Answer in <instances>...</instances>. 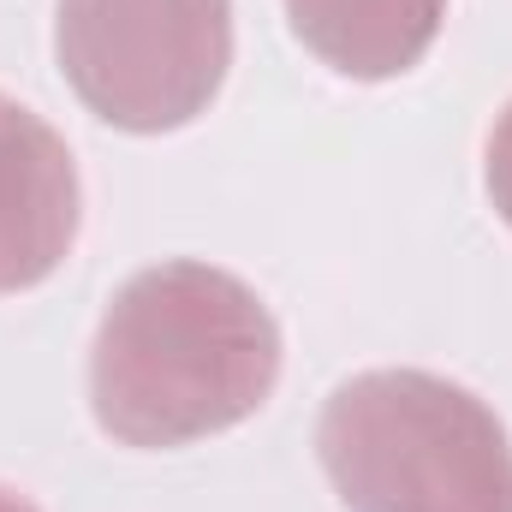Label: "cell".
Instances as JSON below:
<instances>
[{
    "mask_svg": "<svg viewBox=\"0 0 512 512\" xmlns=\"http://www.w3.org/2000/svg\"><path fill=\"white\" fill-rule=\"evenodd\" d=\"M0 512H36L24 495H12V489H0Z\"/></svg>",
    "mask_w": 512,
    "mask_h": 512,
    "instance_id": "7",
    "label": "cell"
},
{
    "mask_svg": "<svg viewBox=\"0 0 512 512\" xmlns=\"http://www.w3.org/2000/svg\"><path fill=\"white\" fill-rule=\"evenodd\" d=\"M54 54L78 102L120 131L191 126L233 66L227 0H60Z\"/></svg>",
    "mask_w": 512,
    "mask_h": 512,
    "instance_id": "3",
    "label": "cell"
},
{
    "mask_svg": "<svg viewBox=\"0 0 512 512\" xmlns=\"http://www.w3.org/2000/svg\"><path fill=\"white\" fill-rule=\"evenodd\" d=\"M280 382V328L227 268L161 262L114 292L90 405L120 447H185L245 423Z\"/></svg>",
    "mask_w": 512,
    "mask_h": 512,
    "instance_id": "1",
    "label": "cell"
},
{
    "mask_svg": "<svg viewBox=\"0 0 512 512\" xmlns=\"http://www.w3.org/2000/svg\"><path fill=\"white\" fill-rule=\"evenodd\" d=\"M292 36L346 78H399L447 18V0H286Z\"/></svg>",
    "mask_w": 512,
    "mask_h": 512,
    "instance_id": "5",
    "label": "cell"
},
{
    "mask_svg": "<svg viewBox=\"0 0 512 512\" xmlns=\"http://www.w3.org/2000/svg\"><path fill=\"white\" fill-rule=\"evenodd\" d=\"M316 453L352 512H512L501 417L429 370H370L334 387Z\"/></svg>",
    "mask_w": 512,
    "mask_h": 512,
    "instance_id": "2",
    "label": "cell"
},
{
    "mask_svg": "<svg viewBox=\"0 0 512 512\" xmlns=\"http://www.w3.org/2000/svg\"><path fill=\"white\" fill-rule=\"evenodd\" d=\"M78 239V167L66 137L0 96V292L42 286Z\"/></svg>",
    "mask_w": 512,
    "mask_h": 512,
    "instance_id": "4",
    "label": "cell"
},
{
    "mask_svg": "<svg viewBox=\"0 0 512 512\" xmlns=\"http://www.w3.org/2000/svg\"><path fill=\"white\" fill-rule=\"evenodd\" d=\"M489 197H495L501 221L512 227V108L501 114V126L489 137Z\"/></svg>",
    "mask_w": 512,
    "mask_h": 512,
    "instance_id": "6",
    "label": "cell"
}]
</instances>
